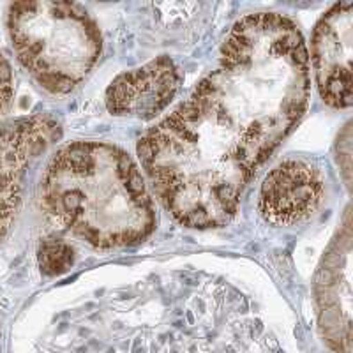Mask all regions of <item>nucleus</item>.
<instances>
[{"label": "nucleus", "instance_id": "obj_1", "mask_svg": "<svg viewBox=\"0 0 353 353\" xmlns=\"http://www.w3.org/2000/svg\"><path fill=\"white\" fill-rule=\"evenodd\" d=\"M304 37L276 12L233 25L219 62L138 143L161 203L181 225H226L256 170L301 121L309 101Z\"/></svg>", "mask_w": 353, "mask_h": 353}, {"label": "nucleus", "instance_id": "obj_3", "mask_svg": "<svg viewBox=\"0 0 353 353\" xmlns=\"http://www.w3.org/2000/svg\"><path fill=\"white\" fill-rule=\"evenodd\" d=\"M8 32L21 65L53 94L72 90L99 59V28L77 4H11Z\"/></svg>", "mask_w": 353, "mask_h": 353}, {"label": "nucleus", "instance_id": "obj_5", "mask_svg": "<svg viewBox=\"0 0 353 353\" xmlns=\"http://www.w3.org/2000/svg\"><path fill=\"white\" fill-rule=\"evenodd\" d=\"M316 302L327 345L334 353H352V228L348 216L318 269Z\"/></svg>", "mask_w": 353, "mask_h": 353}, {"label": "nucleus", "instance_id": "obj_2", "mask_svg": "<svg viewBox=\"0 0 353 353\" xmlns=\"http://www.w3.org/2000/svg\"><path fill=\"white\" fill-rule=\"evenodd\" d=\"M41 209L61 230L96 248L140 244L156 209L137 163L103 141L62 147L44 170Z\"/></svg>", "mask_w": 353, "mask_h": 353}, {"label": "nucleus", "instance_id": "obj_9", "mask_svg": "<svg viewBox=\"0 0 353 353\" xmlns=\"http://www.w3.org/2000/svg\"><path fill=\"white\" fill-rule=\"evenodd\" d=\"M37 260L44 276H61L74 263V249L61 239H46L41 242Z\"/></svg>", "mask_w": 353, "mask_h": 353}, {"label": "nucleus", "instance_id": "obj_8", "mask_svg": "<svg viewBox=\"0 0 353 353\" xmlns=\"http://www.w3.org/2000/svg\"><path fill=\"white\" fill-rule=\"evenodd\" d=\"M181 74L168 57L132 71L122 72L106 88V108L112 115L149 121L172 103L179 90Z\"/></svg>", "mask_w": 353, "mask_h": 353}, {"label": "nucleus", "instance_id": "obj_6", "mask_svg": "<svg viewBox=\"0 0 353 353\" xmlns=\"http://www.w3.org/2000/svg\"><path fill=\"white\" fill-rule=\"evenodd\" d=\"M353 4H336L320 18L311 41V62L321 99L332 108L352 105Z\"/></svg>", "mask_w": 353, "mask_h": 353}, {"label": "nucleus", "instance_id": "obj_4", "mask_svg": "<svg viewBox=\"0 0 353 353\" xmlns=\"http://www.w3.org/2000/svg\"><path fill=\"white\" fill-rule=\"evenodd\" d=\"M61 134V124L44 113L21 117L0 128V242L17 219L28 172Z\"/></svg>", "mask_w": 353, "mask_h": 353}, {"label": "nucleus", "instance_id": "obj_7", "mask_svg": "<svg viewBox=\"0 0 353 353\" xmlns=\"http://www.w3.org/2000/svg\"><path fill=\"white\" fill-rule=\"evenodd\" d=\"M325 193L323 175L307 161L277 165L261 184L260 212L274 225H297L313 216Z\"/></svg>", "mask_w": 353, "mask_h": 353}, {"label": "nucleus", "instance_id": "obj_10", "mask_svg": "<svg viewBox=\"0 0 353 353\" xmlns=\"http://www.w3.org/2000/svg\"><path fill=\"white\" fill-rule=\"evenodd\" d=\"M12 94H14V85H12L11 65L0 52V117L4 115L11 106Z\"/></svg>", "mask_w": 353, "mask_h": 353}]
</instances>
